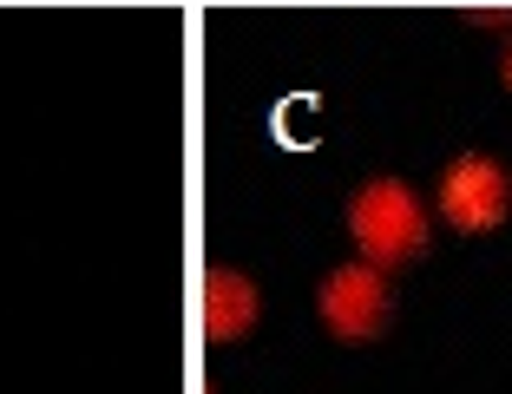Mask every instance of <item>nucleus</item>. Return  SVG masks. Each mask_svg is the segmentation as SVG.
Segmentation results:
<instances>
[{
	"instance_id": "obj_3",
	"label": "nucleus",
	"mask_w": 512,
	"mask_h": 394,
	"mask_svg": "<svg viewBox=\"0 0 512 394\" xmlns=\"http://www.w3.org/2000/svg\"><path fill=\"white\" fill-rule=\"evenodd\" d=\"M316 309H322L335 342H375V335H388V322H394L388 270H375V263H342V270H329Z\"/></svg>"
},
{
	"instance_id": "obj_2",
	"label": "nucleus",
	"mask_w": 512,
	"mask_h": 394,
	"mask_svg": "<svg viewBox=\"0 0 512 394\" xmlns=\"http://www.w3.org/2000/svg\"><path fill=\"white\" fill-rule=\"evenodd\" d=\"M434 204H440V217H447L453 230H467V237L499 230L512 217V171L486 152H467V158H453V165L440 171Z\"/></svg>"
},
{
	"instance_id": "obj_5",
	"label": "nucleus",
	"mask_w": 512,
	"mask_h": 394,
	"mask_svg": "<svg viewBox=\"0 0 512 394\" xmlns=\"http://www.w3.org/2000/svg\"><path fill=\"white\" fill-rule=\"evenodd\" d=\"M460 20H473V27H512V7H460Z\"/></svg>"
},
{
	"instance_id": "obj_1",
	"label": "nucleus",
	"mask_w": 512,
	"mask_h": 394,
	"mask_svg": "<svg viewBox=\"0 0 512 394\" xmlns=\"http://www.w3.org/2000/svg\"><path fill=\"white\" fill-rule=\"evenodd\" d=\"M348 230H355V243H362V263H375V270L414 263L427 250V211L401 178L362 184L355 204H348Z\"/></svg>"
},
{
	"instance_id": "obj_4",
	"label": "nucleus",
	"mask_w": 512,
	"mask_h": 394,
	"mask_svg": "<svg viewBox=\"0 0 512 394\" xmlns=\"http://www.w3.org/2000/svg\"><path fill=\"white\" fill-rule=\"evenodd\" d=\"M256 309H263V296H256V283L243 270H224L217 263L211 276H204V296H197V316H204V342H243V335L256 329Z\"/></svg>"
},
{
	"instance_id": "obj_6",
	"label": "nucleus",
	"mask_w": 512,
	"mask_h": 394,
	"mask_svg": "<svg viewBox=\"0 0 512 394\" xmlns=\"http://www.w3.org/2000/svg\"><path fill=\"white\" fill-rule=\"evenodd\" d=\"M499 79H506V92H512V46H506V60H499Z\"/></svg>"
}]
</instances>
